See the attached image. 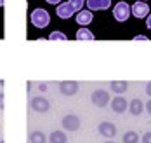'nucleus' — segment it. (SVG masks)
Returning <instances> with one entry per match:
<instances>
[{"label": "nucleus", "instance_id": "obj_30", "mask_svg": "<svg viewBox=\"0 0 151 143\" xmlns=\"http://www.w3.org/2000/svg\"><path fill=\"white\" fill-rule=\"evenodd\" d=\"M104 143H115V142H111V140H108V142H104Z\"/></svg>", "mask_w": 151, "mask_h": 143}, {"label": "nucleus", "instance_id": "obj_20", "mask_svg": "<svg viewBox=\"0 0 151 143\" xmlns=\"http://www.w3.org/2000/svg\"><path fill=\"white\" fill-rule=\"evenodd\" d=\"M49 38H50V40H66L68 37H66L63 32H52L50 35H49Z\"/></svg>", "mask_w": 151, "mask_h": 143}, {"label": "nucleus", "instance_id": "obj_26", "mask_svg": "<svg viewBox=\"0 0 151 143\" xmlns=\"http://www.w3.org/2000/svg\"><path fill=\"white\" fill-rule=\"evenodd\" d=\"M4 108V93H0V110Z\"/></svg>", "mask_w": 151, "mask_h": 143}, {"label": "nucleus", "instance_id": "obj_17", "mask_svg": "<svg viewBox=\"0 0 151 143\" xmlns=\"http://www.w3.org/2000/svg\"><path fill=\"white\" fill-rule=\"evenodd\" d=\"M76 38L78 40H94V33L91 30H87V28H80L76 32Z\"/></svg>", "mask_w": 151, "mask_h": 143}, {"label": "nucleus", "instance_id": "obj_6", "mask_svg": "<svg viewBox=\"0 0 151 143\" xmlns=\"http://www.w3.org/2000/svg\"><path fill=\"white\" fill-rule=\"evenodd\" d=\"M130 14L136 16L137 19H142L150 14V5L144 0H137L134 5H130Z\"/></svg>", "mask_w": 151, "mask_h": 143}, {"label": "nucleus", "instance_id": "obj_22", "mask_svg": "<svg viewBox=\"0 0 151 143\" xmlns=\"http://www.w3.org/2000/svg\"><path fill=\"white\" fill-rule=\"evenodd\" d=\"M134 40H148V37H146V35H136Z\"/></svg>", "mask_w": 151, "mask_h": 143}, {"label": "nucleus", "instance_id": "obj_3", "mask_svg": "<svg viewBox=\"0 0 151 143\" xmlns=\"http://www.w3.org/2000/svg\"><path fill=\"white\" fill-rule=\"evenodd\" d=\"M113 16L116 21H120V23H125L129 17H130V5L127 4V2H118L115 7H113Z\"/></svg>", "mask_w": 151, "mask_h": 143}, {"label": "nucleus", "instance_id": "obj_24", "mask_svg": "<svg viewBox=\"0 0 151 143\" xmlns=\"http://www.w3.org/2000/svg\"><path fill=\"white\" fill-rule=\"evenodd\" d=\"M146 26L151 30V14H148V16H146Z\"/></svg>", "mask_w": 151, "mask_h": 143}, {"label": "nucleus", "instance_id": "obj_1", "mask_svg": "<svg viewBox=\"0 0 151 143\" xmlns=\"http://www.w3.org/2000/svg\"><path fill=\"white\" fill-rule=\"evenodd\" d=\"M30 21L35 28H45L50 23V14L47 12L45 9L38 7V9H33V12L30 14Z\"/></svg>", "mask_w": 151, "mask_h": 143}, {"label": "nucleus", "instance_id": "obj_7", "mask_svg": "<svg viewBox=\"0 0 151 143\" xmlns=\"http://www.w3.org/2000/svg\"><path fill=\"white\" fill-rule=\"evenodd\" d=\"M59 91L63 96H73L78 93V82L75 80H64L59 84Z\"/></svg>", "mask_w": 151, "mask_h": 143}, {"label": "nucleus", "instance_id": "obj_28", "mask_svg": "<svg viewBox=\"0 0 151 143\" xmlns=\"http://www.w3.org/2000/svg\"><path fill=\"white\" fill-rule=\"evenodd\" d=\"M38 89H40V91H47V86H45V84H40V86H38Z\"/></svg>", "mask_w": 151, "mask_h": 143}, {"label": "nucleus", "instance_id": "obj_2", "mask_svg": "<svg viewBox=\"0 0 151 143\" xmlns=\"http://www.w3.org/2000/svg\"><path fill=\"white\" fill-rule=\"evenodd\" d=\"M61 126L64 131H70V133H73V131H78L80 126H82V120H80V117L75 115V113H68V115H64L63 117V120H61Z\"/></svg>", "mask_w": 151, "mask_h": 143}, {"label": "nucleus", "instance_id": "obj_13", "mask_svg": "<svg viewBox=\"0 0 151 143\" xmlns=\"http://www.w3.org/2000/svg\"><path fill=\"white\" fill-rule=\"evenodd\" d=\"M129 112H130L134 117H139V115L144 112V103H142L139 98H134V99L129 103Z\"/></svg>", "mask_w": 151, "mask_h": 143}, {"label": "nucleus", "instance_id": "obj_23", "mask_svg": "<svg viewBox=\"0 0 151 143\" xmlns=\"http://www.w3.org/2000/svg\"><path fill=\"white\" fill-rule=\"evenodd\" d=\"M146 94L151 98V82H148V84H146Z\"/></svg>", "mask_w": 151, "mask_h": 143}, {"label": "nucleus", "instance_id": "obj_29", "mask_svg": "<svg viewBox=\"0 0 151 143\" xmlns=\"http://www.w3.org/2000/svg\"><path fill=\"white\" fill-rule=\"evenodd\" d=\"M2 5H4V0H0V7H2Z\"/></svg>", "mask_w": 151, "mask_h": 143}, {"label": "nucleus", "instance_id": "obj_10", "mask_svg": "<svg viewBox=\"0 0 151 143\" xmlns=\"http://www.w3.org/2000/svg\"><path fill=\"white\" fill-rule=\"evenodd\" d=\"M127 108H129V103H127V99L122 98L120 94L111 99V110L115 112V113H123Z\"/></svg>", "mask_w": 151, "mask_h": 143}, {"label": "nucleus", "instance_id": "obj_15", "mask_svg": "<svg viewBox=\"0 0 151 143\" xmlns=\"http://www.w3.org/2000/svg\"><path fill=\"white\" fill-rule=\"evenodd\" d=\"M49 143H68V136L64 131H52L49 136H47Z\"/></svg>", "mask_w": 151, "mask_h": 143}, {"label": "nucleus", "instance_id": "obj_8", "mask_svg": "<svg viewBox=\"0 0 151 143\" xmlns=\"http://www.w3.org/2000/svg\"><path fill=\"white\" fill-rule=\"evenodd\" d=\"M97 131H99V134L101 136H104V138H115L116 136V126L113 124V122H101L99 127H97Z\"/></svg>", "mask_w": 151, "mask_h": 143}, {"label": "nucleus", "instance_id": "obj_21", "mask_svg": "<svg viewBox=\"0 0 151 143\" xmlns=\"http://www.w3.org/2000/svg\"><path fill=\"white\" fill-rule=\"evenodd\" d=\"M141 143H151V131H148V133H144V134H142Z\"/></svg>", "mask_w": 151, "mask_h": 143}, {"label": "nucleus", "instance_id": "obj_14", "mask_svg": "<svg viewBox=\"0 0 151 143\" xmlns=\"http://www.w3.org/2000/svg\"><path fill=\"white\" fill-rule=\"evenodd\" d=\"M109 89H111L115 94H123V93L129 89V82H125V80H113V82L109 84Z\"/></svg>", "mask_w": 151, "mask_h": 143}, {"label": "nucleus", "instance_id": "obj_27", "mask_svg": "<svg viewBox=\"0 0 151 143\" xmlns=\"http://www.w3.org/2000/svg\"><path fill=\"white\" fill-rule=\"evenodd\" d=\"M47 4H52V5H56V4H61V0H45Z\"/></svg>", "mask_w": 151, "mask_h": 143}, {"label": "nucleus", "instance_id": "obj_19", "mask_svg": "<svg viewBox=\"0 0 151 143\" xmlns=\"http://www.w3.org/2000/svg\"><path fill=\"white\" fill-rule=\"evenodd\" d=\"M70 5L73 7L75 12H78V11L83 9V0H70Z\"/></svg>", "mask_w": 151, "mask_h": 143}, {"label": "nucleus", "instance_id": "obj_4", "mask_svg": "<svg viewBox=\"0 0 151 143\" xmlns=\"http://www.w3.org/2000/svg\"><path fill=\"white\" fill-rule=\"evenodd\" d=\"M91 101H92L94 107L104 108L106 105L109 103V93H108L106 89H96V91L91 94Z\"/></svg>", "mask_w": 151, "mask_h": 143}, {"label": "nucleus", "instance_id": "obj_16", "mask_svg": "<svg viewBox=\"0 0 151 143\" xmlns=\"http://www.w3.org/2000/svg\"><path fill=\"white\" fill-rule=\"evenodd\" d=\"M30 143H49V140H47V136L42 131H31Z\"/></svg>", "mask_w": 151, "mask_h": 143}, {"label": "nucleus", "instance_id": "obj_5", "mask_svg": "<svg viewBox=\"0 0 151 143\" xmlns=\"http://www.w3.org/2000/svg\"><path fill=\"white\" fill-rule=\"evenodd\" d=\"M30 107L33 112H38V113H47L50 110V103L47 98H42V96H37V98H31Z\"/></svg>", "mask_w": 151, "mask_h": 143}, {"label": "nucleus", "instance_id": "obj_9", "mask_svg": "<svg viewBox=\"0 0 151 143\" xmlns=\"http://www.w3.org/2000/svg\"><path fill=\"white\" fill-rule=\"evenodd\" d=\"M76 23L80 25V26H87V25H91L92 19H94V14H92V11L89 9H82V11H78L76 12Z\"/></svg>", "mask_w": 151, "mask_h": 143}, {"label": "nucleus", "instance_id": "obj_11", "mask_svg": "<svg viewBox=\"0 0 151 143\" xmlns=\"http://www.w3.org/2000/svg\"><path fill=\"white\" fill-rule=\"evenodd\" d=\"M89 11H106L111 5V0H85Z\"/></svg>", "mask_w": 151, "mask_h": 143}, {"label": "nucleus", "instance_id": "obj_12", "mask_svg": "<svg viewBox=\"0 0 151 143\" xmlns=\"http://www.w3.org/2000/svg\"><path fill=\"white\" fill-rule=\"evenodd\" d=\"M73 7L70 5V2H64V4H58V9H56V14L61 17V19H68V17L73 16Z\"/></svg>", "mask_w": 151, "mask_h": 143}, {"label": "nucleus", "instance_id": "obj_25", "mask_svg": "<svg viewBox=\"0 0 151 143\" xmlns=\"http://www.w3.org/2000/svg\"><path fill=\"white\" fill-rule=\"evenodd\" d=\"M144 107H146V112H148V113L151 115V99L148 101V103H146V105H144Z\"/></svg>", "mask_w": 151, "mask_h": 143}, {"label": "nucleus", "instance_id": "obj_18", "mask_svg": "<svg viewBox=\"0 0 151 143\" xmlns=\"http://www.w3.org/2000/svg\"><path fill=\"white\" fill-rule=\"evenodd\" d=\"M123 143H139V134L136 131H127L123 134Z\"/></svg>", "mask_w": 151, "mask_h": 143}]
</instances>
